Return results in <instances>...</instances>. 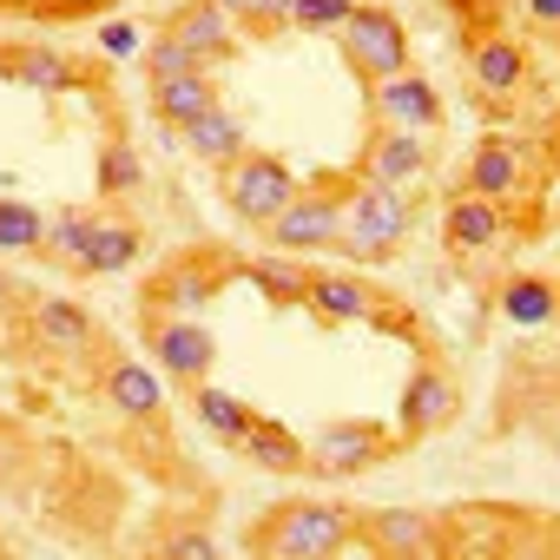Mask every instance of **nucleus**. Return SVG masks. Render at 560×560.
<instances>
[{
    "mask_svg": "<svg viewBox=\"0 0 560 560\" xmlns=\"http://www.w3.org/2000/svg\"><path fill=\"white\" fill-rule=\"evenodd\" d=\"M455 409H462V389H455V376H448L442 363H416V376L402 383V409H396V442H402V448H416L422 435L448 429V422H455Z\"/></svg>",
    "mask_w": 560,
    "mask_h": 560,
    "instance_id": "9",
    "label": "nucleus"
},
{
    "mask_svg": "<svg viewBox=\"0 0 560 560\" xmlns=\"http://www.w3.org/2000/svg\"><path fill=\"white\" fill-rule=\"evenodd\" d=\"M311 311L330 324H389V298L350 270H311Z\"/></svg>",
    "mask_w": 560,
    "mask_h": 560,
    "instance_id": "11",
    "label": "nucleus"
},
{
    "mask_svg": "<svg viewBox=\"0 0 560 560\" xmlns=\"http://www.w3.org/2000/svg\"><path fill=\"white\" fill-rule=\"evenodd\" d=\"M468 73H475V86H481L488 100H514V93L527 86V54H521V40H508V34H481V40L468 47Z\"/></svg>",
    "mask_w": 560,
    "mask_h": 560,
    "instance_id": "17",
    "label": "nucleus"
},
{
    "mask_svg": "<svg viewBox=\"0 0 560 560\" xmlns=\"http://www.w3.org/2000/svg\"><path fill=\"white\" fill-rule=\"evenodd\" d=\"M145 185V159L132 152V139H106V152H100V191L106 198H132Z\"/></svg>",
    "mask_w": 560,
    "mask_h": 560,
    "instance_id": "30",
    "label": "nucleus"
},
{
    "mask_svg": "<svg viewBox=\"0 0 560 560\" xmlns=\"http://www.w3.org/2000/svg\"><path fill=\"white\" fill-rule=\"evenodd\" d=\"M363 172L383 178V185L422 178V172H429V132H416V126H383V119H376V132H370V145H363Z\"/></svg>",
    "mask_w": 560,
    "mask_h": 560,
    "instance_id": "14",
    "label": "nucleus"
},
{
    "mask_svg": "<svg viewBox=\"0 0 560 560\" xmlns=\"http://www.w3.org/2000/svg\"><path fill=\"white\" fill-rule=\"evenodd\" d=\"M159 34H172L178 47H191L198 54V67H218V60H231L237 54V40H231V14L218 8V0H185L178 14H165V27Z\"/></svg>",
    "mask_w": 560,
    "mask_h": 560,
    "instance_id": "15",
    "label": "nucleus"
},
{
    "mask_svg": "<svg viewBox=\"0 0 560 560\" xmlns=\"http://www.w3.org/2000/svg\"><path fill=\"white\" fill-rule=\"evenodd\" d=\"M139 257H145V231H139L132 218H100L73 270H80V277H119V270H132Z\"/></svg>",
    "mask_w": 560,
    "mask_h": 560,
    "instance_id": "18",
    "label": "nucleus"
},
{
    "mask_svg": "<svg viewBox=\"0 0 560 560\" xmlns=\"http://www.w3.org/2000/svg\"><path fill=\"white\" fill-rule=\"evenodd\" d=\"M521 14H527L534 27H553V34H560V0H521Z\"/></svg>",
    "mask_w": 560,
    "mask_h": 560,
    "instance_id": "36",
    "label": "nucleus"
},
{
    "mask_svg": "<svg viewBox=\"0 0 560 560\" xmlns=\"http://www.w3.org/2000/svg\"><path fill=\"white\" fill-rule=\"evenodd\" d=\"M357 540H370L376 553L389 560H429V553H448V527L422 508H370L357 514Z\"/></svg>",
    "mask_w": 560,
    "mask_h": 560,
    "instance_id": "8",
    "label": "nucleus"
},
{
    "mask_svg": "<svg viewBox=\"0 0 560 560\" xmlns=\"http://www.w3.org/2000/svg\"><path fill=\"white\" fill-rule=\"evenodd\" d=\"M0 73L21 80V86H34V93H67V86L86 80L60 47H8V54H0Z\"/></svg>",
    "mask_w": 560,
    "mask_h": 560,
    "instance_id": "22",
    "label": "nucleus"
},
{
    "mask_svg": "<svg viewBox=\"0 0 560 560\" xmlns=\"http://www.w3.org/2000/svg\"><path fill=\"white\" fill-rule=\"evenodd\" d=\"M185 145H191L205 165H231V159L244 152V126H237L224 106H211V113H198V119L185 126Z\"/></svg>",
    "mask_w": 560,
    "mask_h": 560,
    "instance_id": "26",
    "label": "nucleus"
},
{
    "mask_svg": "<svg viewBox=\"0 0 560 560\" xmlns=\"http://www.w3.org/2000/svg\"><path fill=\"white\" fill-rule=\"evenodd\" d=\"M34 330H40V343H54L67 357L93 350V317L73 298H34Z\"/></svg>",
    "mask_w": 560,
    "mask_h": 560,
    "instance_id": "25",
    "label": "nucleus"
},
{
    "mask_svg": "<svg viewBox=\"0 0 560 560\" xmlns=\"http://www.w3.org/2000/svg\"><path fill=\"white\" fill-rule=\"evenodd\" d=\"M218 106V80H211V67H198V73H172V80H152V119L159 126H172V132H185L198 113H211Z\"/></svg>",
    "mask_w": 560,
    "mask_h": 560,
    "instance_id": "19",
    "label": "nucleus"
},
{
    "mask_svg": "<svg viewBox=\"0 0 560 560\" xmlns=\"http://www.w3.org/2000/svg\"><path fill=\"white\" fill-rule=\"evenodd\" d=\"M396 448H402L396 429H383V422H370V416H343V422H324V429H317V442H311V475L350 481V475L389 462Z\"/></svg>",
    "mask_w": 560,
    "mask_h": 560,
    "instance_id": "5",
    "label": "nucleus"
},
{
    "mask_svg": "<svg viewBox=\"0 0 560 560\" xmlns=\"http://www.w3.org/2000/svg\"><path fill=\"white\" fill-rule=\"evenodd\" d=\"M501 317L514 324V330H540V324H553L560 317V284H547V277H508L501 284Z\"/></svg>",
    "mask_w": 560,
    "mask_h": 560,
    "instance_id": "24",
    "label": "nucleus"
},
{
    "mask_svg": "<svg viewBox=\"0 0 560 560\" xmlns=\"http://www.w3.org/2000/svg\"><path fill=\"white\" fill-rule=\"evenodd\" d=\"M172 73H198V54H191V47H178L172 34L145 40V80H172Z\"/></svg>",
    "mask_w": 560,
    "mask_h": 560,
    "instance_id": "33",
    "label": "nucleus"
},
{
    "mask_svg": "<svg viewBox=\"0 0 560 560\" xmlns=\"http://www.w3.org/2000/svg\"><path fill=\"white\" fill-rule=\"evenodd\" d=\"M93 224H100V211H86V205H67V211H54V218H47V250H40V257L80 264V250H86Z\"/></svg>",
    "mask_w": 560,
    "mask_h": 560,
    "instance_id": "29",
    "label": "nucleus"
},
{
    "mask_svg": "<svg viewBox=\"0 0 560 560\" xmlns=\"http://www.w3.org/2000/svg\"><path fill=\"white\" fill-rule=\"evenodd\" d=\"M218 8L231 14V21H244L250 34H277L291 21V0H218Z\"/></svg>",
    "mask_w": 560,
    "mask_h": 560,
    "instance_id": "32",
    "label": "nucleus"
},
{
    "mask_svg": "<svg viewBox=\"0 0 560 560\" xmlns=\"http://www.w3.org/2000/svg\"><path fill=\"white\" fill-rule=\"evenodd\" d=\"M350 540H357V508H343V501H277L244 534V547L270 553V560H330Z\"/></svg>",
    "mask_w": 560,
    "mask_h": 560,
    "instance_id": "1",
    "label": "nucleus"
},
{
    "mask_svg": "<svg viewBox=\"0 0 560 560\" xmlns=\"http://www.w3.org/2000/svg\"><path fill=\"white\" fill-rule=\"evenodd\" d=\"M191 409H198V422H205L218 442H231V448L244 442V429H250V416H257L250 402H237L231 389H211V383H191Z\"/></svg>",
    "mask_w": 560,
    "mask_h": 560,
    "instance_id": "27",
    "label": "nucleus"
},
{
    "mask_svg": "<svg viewBox=\"0 0 560 560\" xmlns=\"http://www.w3.org/2000/svg\"><path fill=\"white\" fill-rule=\"evenodd\" d=\"M224 172V205L244 218V224H270L277 211L291 205V191H298V172L277 159V152H237L231 165H218Z\"/></svg>",
    "mask_w": 560,
    "mask_h": 560,
    "instance_id": "6",
    "label": "nucleus"
},
{
    "mask_svg": "<svg viewBox=\"0 0 560 560\" xmlns=\"http://www.w3.org/2000/svg\"><path fill=\"white\" fill-rule=\"evenodd\" d=\"M100 47H106L113 60H126V54H139V27H132V21H106V27H100Z\"/></svg>",
    "mask_w": 560,
    "mask_h": 560,
    "instance_id": "34",
    "label": "nucleus"
},
{
    "mask_svg": "<svg viewBox=\"0 0 560 560\" xmlns=\"http://www.w3.org/2000/svg\"><path fill=\"white\" fill-rule=\"evenodd\" d=\"M106 402H113L119 416H132V422H152V416H165V383H159V370L119 357V363L106 370Z\"/></svg>",
    "mask_w": 560,
    "mask_h": 560,
    "instance_id": "21",
    "label": "nucleus"
},
{
    "mask_svg": "<svg viewBox=\"0 0 560 560\" xmlns=\"http://www.w3.org/2000/svg\"><path fill=\"white\" fill-rule=\"evenodd\" d=\"M224 270H231V264H224L218 250H198V257L165 264L152 284L139 291V317H191L198 304H211V298H218Z\"/></svg>",
    "mask_w": 560,
    "mask_h": 560,
    "instance_id": "7",
    "label": "nucleus"
},
{
    "mask_svg": "<svg viewBox=\"0 0 560 560\" xmlns=\"http://www.w3.org/2000/svg\"><path fill=\"white\" fill-rule=\"evenodd\" d=\"M337 47H343L350 73L363 86H376V80L409 67V34H402V21L389 8H350V21L337 27Z\"/></svg>",
    "mask_w": 560,
    "mask_h": 560,
    "instance_id": "4",
    "label": "nucleus"
},
{
    "mask_svg": "<svg viewBox=\"0 0 560 560\" xmlns=\"http://www.w3.org/2000/svg\"><path fill=\"white\" fill-rule=\"evenodd\" d=\"M159 547H165V553H178V560H218V547H211V534H165Z\"/></svg>",
    "mask_w": 560,
    "mask_h": 560,
    "instance_id": "35",
    "label": "nucleus"
},
{
    "mask_svg": "<svg viewBox=\"0 0 560 560\" xmlns=\"http://www.w3.org/2000/svg\"><path fill=\"white\" fill-rule=\"evenodd\" d=\"M402 237H409V198H402V185H383L370 172L357 185H343L337 250H350L363 264H389V257H402Z\"/></svg>",
    "mask_w": 560,
    "mask_h": 560,
    "instance_id": "2",
    "label": "nucleus"
},
{
    "mask_svg": "<svg viewBox=\"0 0 560 560\" xmlns=\"http://www.w3.org/2000/svg\"><path fill=\"white\" fill-rule=\"evenodd\" d=\"M462 191H481V198H494V205L521 198V191H527V152H521L514 139H481V145L468 152V165H462Z\"/></svg>",
    "mask_w": 560,
    "mask_h": 560,
    "instance_id": "13",
    "label": "nucleus"
},
{
    "mask_svg": "<svg viewBox=\"0 0 560 560\" xmlns=\"http://www.w3.org/2000/svg\"><path fill=\"white\" fill-rule=\"evenodd\" d=\"M47 250V218L27 198H0V257H40Z\"/></svg>",
    "mask_w": 560,
    "mask_h": 560,
    "instance_id": "28",
    "label": "nucleus"
},
{
    "mask_svg": "<svg viewBox=\"0 0 560 560\" xmlns=\"http://www.w3.org/2000/svg\"><path fill=\"white\" fill-rule=\"evenodd\" d=\"M244 277L277 304V311H298V304H311V264L304 257H291V250H270V257H257V264H244Z\"/></svg>",
    "mask_w": 560,
    "mask_h": 560,
    "instance_id": "23",
    "label": "nucleus"
},
{
    "mask_svg": "<svg viewBox=\"0 0 560 560\" xmlns=\"http://www.w3.org/2000/svg\"><path fill=\"white\" fill-rule=\"evenodd\" d=\"M350 8H357V0H291V27H304V34H337V27L350 21Z\"/></svg>",
    "mask_w": 560,
    "mask_h": 560,
    "instance_id": "31",
    "label": "nucleus"
},
{
    "mask_svg": "<svg viewBox=\"0 0 560 560\" xmlns=\"http://www.w3.org/2000/svg\"><path fill=\"white\" fill-rule=\"evenodd\" d=\"M145 337H152L159 370L172 383H205L211 363H218V337L205 324H191V317H145Z\"/></svg>",
    "mask_w": 560,
    "mask_h": 560,
    "instance_id": "10",
    "label": "nucleus"
},
{
    "mask_svg": "<svg viewBox=\"0 0 560 560\" xmlns=\"http://www.w3.org/2000/svg\"><path fill=\"white\" fill-rule=\"evenodd\" d=\"M501 205L494 198H481V191H455L448 198V211H442V237H448V250H462V257H475V250H494L501 244Z\"/></svg>",
    "mask_w": 560,
    "mask_h": 560,
    "instance_id": "16",
    "label": "nucleus"
},
{
    "mask_svg": "<svg viewBox=\"0 0 560 560\" xmlns=\"http://www.w3.org/2000/svg\"><path fill=\"white\" fill-rule=\"evenodd\" d=\"M264 475H311V442H298L284 422H264V416H250V429H244V442H237Z\"/></svg>",
    "mask_w": 560,
    "mask_h": 560,
    "instance_id": "20",
    "label": "nucleus"
},
{
    "mask_svg": "<svg viewBox=\"0 0 560 560\" xmlns=\"http://www.w3.org/2000/svg\"><path fill=\"white\" fill-rule=\"evenodd\" d=\"M264 231H270V244H277V250H291V257L337 250V231H343V178L298 185V191H291V205L277 211Z\"/></svg>",
    "mask_w": 560,
    "mask_h": 560,
    "instance_id": "3",
    "label": "nucleus"
},
{
    "mask_svg": "<svg viewBox=\"0 0 560 560\" xmlns=\"http://www.w3.org/2000/svg\"><path fill=\"white\" fill-rule=\"evenodd\" d=\"M370 113H376L383 126L435 132V126H442V93H435L416 67H402V73H389V80H376V86H370Z\"/></svg>",
    "mask_w": 560,
    "mask_h": 560,
    "instance_id": "12",
    "label": "nucleus"
}]
</instances>
